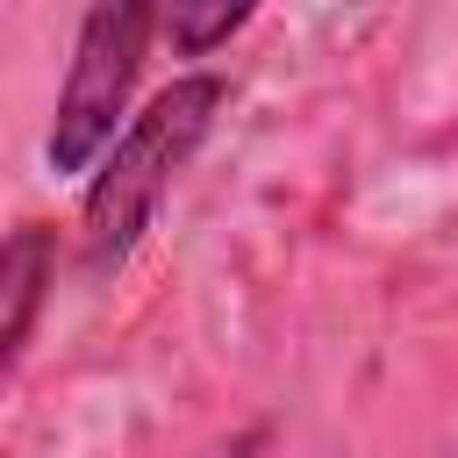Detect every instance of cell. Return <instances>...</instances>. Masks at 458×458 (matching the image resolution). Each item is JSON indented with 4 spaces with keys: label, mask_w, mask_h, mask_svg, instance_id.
<instances>
[{
    "label": "cell",
    "mask_w": 458,
    "mask_h": 458,
    "mask_svg": "<svg viewBox=\"0 0 458 458\" xmlns=\"http://www.w3.org/2000/svg\"><path fill=\"white\" fill-rule=\"evenodd\" d=\"M222 107H229L222 72H179L114 136V150L100 157V172L86 179V200H79V265H86V279H107L136 258L143 229L157 222L172 179L193 165V150L208 143Z\"/></svg>",
    "instance_id": "obj_1"
},
{
    "label": "cell",
    "mask_w": 458,
    "mask_h": 458,
    "mask_svg": "<svg viewBox=\"0 0 458 458\" xmlns=\"http://www.w3.org/2000/svg\"><path fill=\"white\" fill-rule=\"evenodd\" d=\"M150 36H157V7L143 0H107L79 21V43H72V64H64V86H57V114H50V172H100V157L114 150V122L129 114V93H136V72L150 57ZM136 122V114H129Z\"/></svg>",
    "instance_id": "obj_2"
},
{
    "label": "cell",
    "mask_w": 458,
    "mask_h": 458,
    "mask_svg": "<svg viewBox=\"0 0 458 458\" xmlns=\"http://www.w3.org/2000/svg\"><path fill=\"white\" fill-rule=\"evenodd\" d=\"M57 286V229L50 222H14L7 250H0V372L14 379L36 336V315Z\"/></svg>",
    "instance_id": "obj_3"
},
{
    "label": "cell",
    "mask_w": 458,
    "mask_h": 458,
    "mask_svg": "<svg viewBox=\"0 0 458 458\" xmlns=\"http://www.w3.org/2000/svg\"><path fill=\"white\" fill-rule=\"evenodd\" d=\"M243 21H250V7H193V0L157 7V36H172V50H179V57H208V50H215V43H229Z\"/></svg>",
    "instance_id": "obj_4"
}]
</instances>
